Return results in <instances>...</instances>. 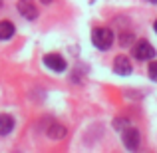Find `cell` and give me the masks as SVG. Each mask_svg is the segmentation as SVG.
Instances as JSON below:
<instances>
[{
	"mask_svg": "<svg viewBox=\"0 0 157 153\" xmlns=\"http://www.w3.org/2000/svg\"><path fill=\"white\" fill-rule=\"evenodd\" d=\"M92 42L98 50L105 52V50H109L111 44H113V34H111V30H107V28H94Z\"/></svg>",
	"mask_w": 157,
	"mask_h": 153,
	"instance_id": "1",
	"label": "cell"
},
{
	"mask_svg": "<svg viewBox=\"0 0 157 153\" xmlns=\"http://www.w3.org/2000/svg\"><path fill=\"white\" fill-rule=\"evenodd\" d=\"M147 2H151V4H157V0H147Z\"/></svg>",
	"mask_w": 157,
	"mask_h": 153,
	"instance_id": "14",
	"label": "cell"
},
{
	"mask_svg": "<svg viewBox=\"0 0 157 153\" xmlns=\"http://www.w3.org/2000/svg\"><path fill=\"white\" fill-rule=\"evenodd\" d=\"M133 56L137 58V60H153L155 58V48L151 46L147 40H141V42H137L135 44V48H133Z\"/></svg>",
	"mask_w": 157,
	"mask_h": 153,
	"instance_id": "2",
	"label": "cell"
},
{
	"mask_svg": "<svg viewBox=\"0 0 157 153\" xmlns=\"http://www.w3.org/2000/svg\"><path fill=\"white\" fill-rule=\"evenodd\" d=\"M147 74H149V78H151L153 82H157V62H151V64H149Z\"/></svg>",
	"mask_w": 157,
	"mask_h": 153,
	"instance_id": "10",
	"label": "cell"
},
{
	"mask_svg": "<svg viewBox=\"0 0 157 153\" xmlns=\"http://www.w3.org/2000/svg\"><path fill=\"white\" fill-rule=\"evenodd\" d=\"M14 32H16V28L12 22H8V20L0 22V40H10L14 36Z\"/></svg>",
	"mask_w": 157,
	"mask_h": 153,
	"instance_id": "9",
	"label": "cell"
},
{
	"mask_svg": "<svg viewBox=\"0 0 157 153\" xmlns=\"http://www.w3.org/2000/svg\"><path fill=\"white\" fill-rule=\"evenodd\" d=\"M48 137L54 139V141H60V139H64L66 137V127L64 125H60V123H52L50 127H48Z\"/></svg>",
	"mask_w": 157,
	"mask_h": 153,
	"instance_id": "7",
	"label": "cell"
},
{
	"mask_svg": "<svg viewBox=\"0 0 157 153\" xmlns=\"http://www.w3.org/2000/svg\"><path fill=\"white\" fill-rule=\"evenodd\" d=\"M131 40H133V36H131V34H123L121 36V46H127V42H131Z\"/></svg>",
	"mask_w": 157,
	"mask_h": 153,
	"instance_id": "11",
	"label": "cell"
},
{
	"mask_svg": "<svg viewBox=\"0 0 157 153\" xmlns=\"http://www.w3.org/2000/svg\"><path fill=\"white\" fill-rule=\"evenodd\" d=\"M42 4H50V2H54V0H40Z\"/></svg>",
	"mask_w": 157,
	"mask_h": 153,
	"instance_id": "12",
	"label": "cell"
},
{
	"mask_svg": "<svg viewBox=\"0 0 157 153\" xmlns=\"http://www.w3.org/2000/svg\"><path fill=\"white\" fill-rule=\"evenodd\" d=\"M18 12L26 20H36L38 18V8L32 0H18Z\"/></svg>",
	"mask_w": 157,
	"mask_h": 153,
	"instance_id": "3",
	"label": "cell"
},
{
	"mask_svg": "<svg viewBox=\"0 0 157 153\" xmlns=\"http://www.w3.org/2000/svg\"><path fill=\"white\" fill-rule=\"evenodd\" d=\"M113 72L117 76H129L131 74V62L127 56H117L113 62Z\"/></svg>",
	"mask_w": 157,
	"mask_h": 153,
	"instance_id": "5",
	"label": "cell"
},
{
	"mask_svg": "<svg viewBox=\"0 0 157 153\" xmlns=\"http://www.w3.org/2000/svg\"><path fill=\"white\" fill-rule=\"evenodd\" d=\"M12 129H14V117L8 113H2L0 115V135H8Z\"/></svg>",
	"mask_w": 157,
	"mask_h": 153,
	"instance_id": "8",
	"label": "cell"
},
{
	"mask_svg": "<svg viewBox=\"0 0 157 153\" xmlns=\"http://www.w3.org/2000/svg\"><path fill=\"white\" fill-rule=\"evenodd\" d=\"M44 64H46L50 70H54V72H64V70L68 68L66 60L60 56V54H48V56L44 58Z\"/></svg>",
	"mask_w": 157,
	"mask_h": 153,
	"instance_id": "4",
	"label": "cell"
},
{
	"mask_svg": "<svg viewBox=\"0 0 157 153\" xmlns=\"http://www.w3.org/2000/svg\"><path fill=\"white\" fill-rule=\"evenodd\" d=\"M123 145H125L127 149H137V145H139V131L133 129V127H125V131H123Z\"/></svg>",
	"mask_w": 157,
	"mask_h": 153,
	"instance_id": "6",
	"label": "cell"
},
{
	"mask_svg": "<svg viewBox=\"0 0 157 153\" xmlns=\"http://www.w3.org/2000/svg\"><path fill=\"white\" fill-rule=\"evenodd\" d=\"M153 28H155V32H157V20H155V22H153Z\"/></svg>",
	"mask_w": 157,
	"mask_h": 153,
	"instance_id": "13",
	"label": "cell"
}]
</instances>
